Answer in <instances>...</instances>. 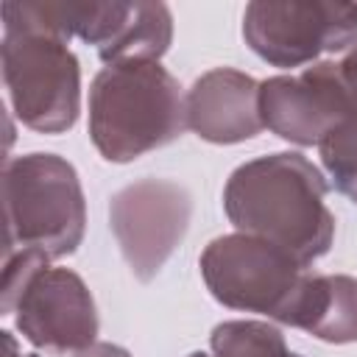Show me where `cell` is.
Returning a JSON list of instances; mask_svg holds the SVG:
<instances>
[{
  "instance_id": "6da1fadb",
  "label": "cell",
  "mask_w": 357,
  "mask_h": 357,
  "mask_svg": "<svg viewBox=\"0 0 357 357\" xmlns=\"http://www.w3.org/2000/svg\"><path fill=\"white\" fill-rule=\"evenodd\" d=\"M223 212L237 231L279 245L304 268L335 240L326 178L301 153L282 151L243 162L223 187Z\"/></svg>"
},
{
  "instance_id": "2e32d148",
  "label": "cell",
  "mask_w": 357,
  "mask_h": 357,
  "mask_svg": "<svg viewBox=\"0 0 357 357\" xmlns=\"http://www.w3.org/2000/svg\"><path fill=\"white\" fill-rule=\"evenodd\" d=\"M3 357H39V354H22L14 335L11 332H3Z\"/></svg>"
},
{
  "instance_id": "ba28073f",
  "label": "cell",
  "mask_w": 357,
  "mask_h": 357,
  "mask_svg": "<svg viewBox=\"0 0 357 357\" xmlns=\"http://www.w3.org/2000/svg\"><path fill=\"white\" fill-rule=\"evenodd\" d=\"M243 39L273 67L312 64L324 53L357 47V3L254 0L243 14Z\"/></svg>"
},
{
  "instance_id": "9a60e30c",
  "label": "cell",
  "mask_w": 357,
  "mask_h": 357,
  "mask_svg": "<svg viewBox=\"0 0 357 357\" xmlns=\"http://www.w3.org/2000/svg\"><path fill=\"white\" fill-rule=\"evenodd\" d=\"M75 357H134V354L117 343H92L89 349L78 351Z\"/></svg>"
},
{
  "instance_id": "8992f818",
  "label": "cell",
  "mask_w": 357,
  "mask_h": 357,
  "mask_svg": "<svg viewBox=\"0 0 357 357\" xmlns=\"http://www.w3.org/2000/svg\"><path fill=\"white\" fill-rule=\"evenodd\" d=\"M3 84L14 114L39 134H64L81 112V64L70 42L45 28L3 20Z\"/></svg>"
},
{
  "instance_id": "9c48e42d",
  "label": "cell",
  "mask_w": 357,
  "mask_h": 357,
  "mask_svg": "<svg viewBox=\"0 0 357 357\" xmlns=\"http://www.w3.org/2000/svg\"><path fill=\"white\" fill-rule=\"evenodd\" d=\"M262 126L293 145H321L335 128L357 117L354 95L337 61H315L296 75L259 84Z\"/></svg>"
},
{
  "instance_id": "8fae6325",
  "label": "cell",
  "mask_w": 357,
  "mask_h": 357,
  "mask_svg": "<svg viewBox=\"0 0 357 357\" xmlns=\"http://www.w3.org/2000/svg\"><path fill=\"white\" fill-rule=\"evenodd\" d=\"M187 128L212 145H237L257 137L265 128L259 84L231 67L204 73L187 92Z\"/></svg>"
},
{
  "instance_id": "277c9868",
  "label": "cell",
  "mask_w": 357,
  "mask_h": 357,
  "mask_svg": "<svg viewBox=\"0 0 357 357\" xmlns=\"http://www.w3.org/2000/svg\"><path fill=\"white\" fill-rule=\"evenodd\" d=\"M3 315H14L20 335L53 354H78L98 343V310L84 279L70 268H50L39 251H11L3 265Z\"/></svg>"
},
{
  "instance_id": "7a4b0ae2",
  "label": "cell",
  "mask_w": 357,
  "mask_h": 357,
  "mask_svg": "<svg viewBox=\"0 0 357 357\" xmlns=\"http://www.w3.org/2000/svg\"><path fill=\"white\" fill-rule=\"evenodd\" d=\"M187 95L159 61L103 67L89 86V139L106 162L126 165L178 139Z\"/></svg>"
},
{
  "instance_id": "52a82bcc",
  "label": "cell",
  "mask_w": 357,
  "mask_h": 357,
  "mask_svg": "<svg viewBox=\"0 0 357 357\" xmlns=\"http://www.w3.org/2000/svg\"><path fill=\"white\" fill-rule=\"evenodd\" d=\"M198 268L218 304L257 312L284 326H290V315L310 276L287 251L243 231L215 237L204 248Z\"/></svg>"
},
{
  "instance_id": "e0dca14e",
  "label": "cell",
  "mask_w": 357,
  "mask_h": 357,
  "mask_svg": "<svg viewBox=\"0 0 357 357\" xmlns=\"http://www.w3.org/2000/svg\"><path fill=\"white\" fill-rule=\"evenodd\" d=\"M187 357H209L206 351H192V354H187Z\"/></svg>"
},
{
  "instance_id": "7c38bea8",
  "label": "cell",
  "mask_w": 357,
  "mask_h": 357,
  "mask_svg": "<svg viewBox=\"0 0 357 357\" xmlns=\"http://www.w3.org/2000/svg\"><path fill=\"white\" fill-rule=\"evenodd\" d=\"M290 326L324 343H357V279L346 273H310Z\"/></svg>"
},
{
  "instance_id": "30bf717a",
  "label": "cell",
  "mask_w": 357,
  "mask_h": 357,
  "mask_svg": "<svg viewBox=\"0 0 357 357\" xmlns=\"http://www.w3.org/2000/svg\"><path fill=\"white\" fill-rule=\"evenodd\" d=\"M192 201L167 178H142L123 187L109 204L114 240L139 282H151L181 243Z\"/></svg>"
},
{
  "instance_id": "5b68a950",
  "label": "cell",
  "mask_w": 357,
  "mask_h": 357,
  "mask_svg": "<svg viewBox=\"0 0 357 357\" xmlns=\"http://www.w3.org/2000/svg\"><path fill=\"white\" fill-rule=\"evenodd\" d=\"M3 20L28 22L59 33L78 36L95 45L100 61L131 64L159 61L173 42V14L165 3H123V0H45V3H3Z\"/></svg>"
},
{
  "instance_id": "5bb4252c",
  "label": "cell",
  "mask_w": 357,
  "mask_h": 357,
  "mask_svg": "<svg viewBox=\"0 0 357 357\" xmlns=\"http://www.w3.org/2000/svg\"><path fill=\"white\" fill-rule=\"evenodd\" d=\"M318 151L335 190L357 204V117L335 128L318 145Z\"/></svg>"
},
{
  "instance_id": "3957f363",
  "label": "cell",
  "mask_w": 357,
  "mask_h": 357,
  "mask_svg": "<svg viewBox=\"0 0 357 357\" xmlns=\"http://www.w3.org/2000/svg\"><path fill=\"white\" fill-rule=\"evenodd\" d=\"M6 254H73L86 229V201L75 167L59 153H25L3 167Z\"/></svg>"
},
{
  "instance_id": "4fadbf2b",
  "label": "cell",
  "mask_w": 357,
  "mask_h": 357,
  "mask_svg": "<svg viewBox=\"0 0 357 357\" xmlns=\"http://www.w3.org/2000/svg\"><path fill=\"white\" fill-rule=\"evenodd\" d=\"M212 357H301L287 349L284 335L265 321H223L209 337Z\"/></svg>"
}]
</instances>
